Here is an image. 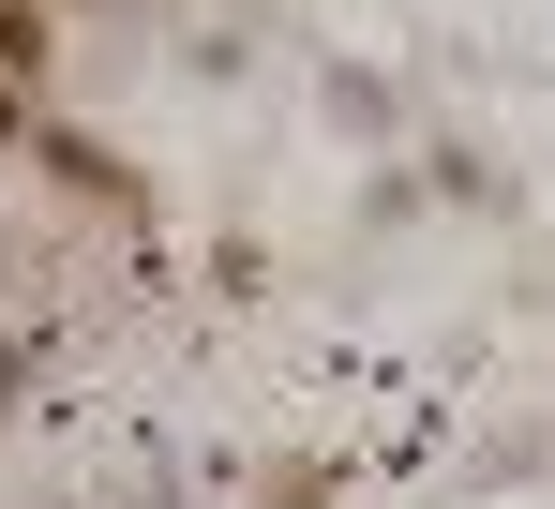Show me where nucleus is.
Returning a JSON list of instances; mask_svg holds the SVG:
<instances>
[{
	"instance_id": "obj_1",
	"label": "nucleus",
	"mask_w": 555,
	"mask_h": 509,
	"mask_svg": "<svg viewBox=\"0 0 555 509\" xmlns=\"http://www.w3.org/2000/svg\"><path fill=\"white\" fill-rule=\"evenodd\" d=\"M46 45H61V15H46V0H0V76L15 90L46 76Z\"/></svg>"
},
{
	"instance_id": "obj_2",
	"label": "nucleus",
	"mask_w": 555,
	"mask_h": 509,
	"mask_svg": "<svg viewBox=\"0 0 555 509\" xmlns=\"http://www.w3.org/2000/svg\"><path fill=\"white\" fill-rule=\"evenodd\" d=\"M0 135H15V76H0Z\"/></svg>"
}]
</instances>
